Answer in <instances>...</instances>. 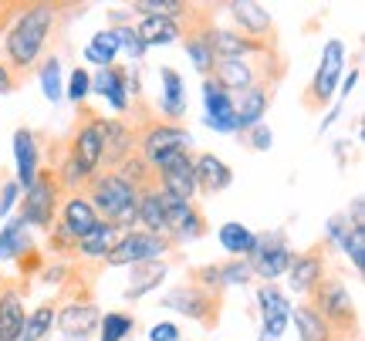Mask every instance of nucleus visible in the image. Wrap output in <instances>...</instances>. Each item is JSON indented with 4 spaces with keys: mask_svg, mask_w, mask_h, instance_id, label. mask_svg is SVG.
Returning a JSON list of instances; mask_svg holds the SVG:
<instances>
[{
    "mask_svg": "<svg viewBox=\"0 0 365 341\" xmlns=\"http://www.w3.org/2000/svg\"><path fill=\"white\" fill-rule=\"evenodd\" d=\"M98 331H102V341H122L125 335L135 331V318L122 315V311H108V315L98 321Z\"/></svg>",
    "mask_w": 365,
    "mask_h": 341,
    "instance_id": "nucleus-35",
    "label": "nucleus"
},
{
    "mask_svg": "<svg viewBox=\"0 0 365 341\" xmlns=\"http://www.w3.org/2000/svg\"><path fill=\"white\" fill-rule=\"evenodd\" d=\"M254 230H247L244 224H223L220 226V243L227 253H234V257H247L250 247H254Z\"/></svg>",
    "mask_w": 365,
    "mask_h": 341,
    "instance_id": "nucleus-33",
    "label": "nucleus"
},
{
    "mask_svg": "<svg viewBox=\"0 0 365 341\" xmlns=\"http://www.w3.org/2000/svg\"><path fill=\"white\" fill-rule=\"evenodd\" d=\"M271 92H274L271 81H257V85H250L247 92H240V102L234 105V132L244 135L247 129L261 125L264 112L271 105Z\"/></svg>",
    "mask_w": 365,
    "mask_h": 341,
    "instance_id": "nucleus-15",
    "label": "nucleus"
},
{
    "mask_svg": "<svg viewBox=\"0 0 365 341\" xmlns=\"http://www.w3.org/2000/svg\"><path fill=\"white\" fill-rule=\"evenodd\" d=\"M24 318V294L17 288H0V341L21 338Z\"/></svg>",
    "mask_w": 365,
    "mask_h": 341,
    "instance_id": "nucleus-23",
    "label": "nucleus"
},
{
    "mask_svg": "<svg viewBox=\"0 0 365 341\" xmlns=\"http://www.w3.org/2000/svg\"><path fill=\"white\" fill-rule=\"evenodd\" d=\"M118 236H122V230H115L112 224L98 220V224L91 226L88 234L78 236V253H81V257H95V261H105V257L112 253V247L118 243Z\"/></svg>",
    "mask_w": 365,
    "mask_h": 341,
    "instance_id": "nucleus-26",
    "label": "nucleus"
},
{
    "mask_svg": "<svg viewBox=\"0 0 365 341\" xmlns=\"http://www.w3.org/2000/svg\"><path fill=\"white\" fill-rule=\"evenodd\" d=\"M257 304H261L264 318H277V315L291 318V301H287V294L284 290H277L274 284H264V288L257 290Z\"/></svg>",
    "mask_w": 365,
    "mask_h": 341,
    "instance_id": "nucleus-34",
    "label": "nucleus"
},
{
    "mask_svg": "<svg viewBox=\"0 0 365 341\" xmlns=\"http://www.w3.org/2000/svg\"><path fill=\"white\" fill-rule=\"evenodd\" d=\"M250 267L244 257H234V261H227L220 263V280H223V288H237V284H247L250 280Z\"/></svg>",
    "mask_w": 365,
    "mask_h": 341,
    "instance_id": "nucleus-39",
    "label": "nucleus"
},
{
    "mask_svg": "<svg viewBox=\"0 0 365 341\" xmlns=\"http://www.w3.org/2000/svg\"><path fill=\"white\" fill-rule=\"evenodd\" d=\"M328 243L322 240V243H314V247H308L304 253H294L291 257V263H287V284L298 290V294H308V290L325 277V257H328Z\"/></svg>",
    "mask_w": 365,
    "mask_h": 341,
    "instance_id": "nucleus-13",
    "label": "nucleus"
},
{
    "mask_svg": "<svg viewBox=\"0 0 365 341\" xmlns=\"http://www.w3.org/2000/svg\"><path fill=\"white\" fill-rule=\"evenodd\" d=\"M17 193H21V186L17 183H0V216H7V213L14 210Z\"/></svg>",
    "mask_w": 365,
    "mask_h": 341,
    "instance_id": "nucleus-46",
    "label": "nucleus"
},
{
    "mask_svg": "<svg viewBox=\"0 0 365 341\" xmlns=\"http://www.w3.org/2000/svg\"><path fill=\"white\" fill-rule=\"evenodd\" d=\"M176 247L170 236L145 234V230H129L118 236V243L112 247V253L105 257V267H135V263L163 261L170 250Z\"/></svg>",
    "mask_w": 365,
    "mask_h": 341,
    "instance_id": "nucleus-5",
    "label": "nucleus"
},
{
    "mask_svg": "<svg viewBox=\"0 0 365 341\" xmlns=\"http://www.w3.org/2000/svg\"><path fill=\"white\" fill-rule=\"evenodd\" d=\"M81 196L91 203L98 220L112 224L122 234H129L139 224V189L129 179H122L118 172H95Z\"/></svg>",
    "mask_w": 365,
    "mask_h": 341,
    "instance_id": "nucleus-2",
    "label": "nucleus"
},
{
    "mask_svg": "<svg viewBox=\"0 0 365 341\" xmlns=\"http://www.w3.org/2000/svg\"><path fill=\"white\" fill-rule=\"evenodd\" d=\"M65 341H85V338H65Z\"/></svg>",
    "mask_w": 365,
    "mask_h": 341,
    "instance_id": "nucleus-52",
    "label": "nucleus"
},
{
    "mask_svg": "<svg viewBox=\"0 0 365 341\" xmlns=\"http://www.w3.org/2000/svg\"><path fill=\"white\" fill-rule=\"evenodd\" d=\"M153 172H156L159 193H166V196H173V199H182V203H193L196 172H193V156H190V149L159 159L156 166H153Z\"/></svg>",
    "mask_w": 365,
    "mask_h": 341,
    "instance_id": "nucleus-8",
    "label": "nucleus"
},
{
    "mask_svg": "<svg viewBox=\"0 0 365 341\" xmlns=\"http://www.w3.org/2000/svg\"><path fill=\"white\" fill-rule=\"evenodd\" d=\"M362 213H365V206H362V196H355V199H352V226H365Z\"/></svg>",
    "mask_w": 365,
    "mask_h": 341,
    "instance_id": "nucleus-49",
    "label": "nucleus"
},
{
    "mask_svg": "<svg viewBox=\"0 0 365 341\" xmlns=\"http://www.w3.org/2000/svg\"><path fill=\"white\" fill-rule=\"evenodd\" d=\"M244 142H247L254 152H267V149H271V142H274V135H271V129H267V125H254V129L244 132Z\"/></svg>",
    "mask_w": 365,
    "mask_h": 341,
    "instance_id": "nucleus-43",
    "label": "nucleus"
},
{
    "mask_svg": "<svg viewBox=\"0 0 365 341\" xmlns=\"http://www.w3.org/2000/svg\"><path fill=\"white\" fill-rule=\"evenodd\" d=\"M349 213H335L331 220H328V236H325V243L328 247H335V243H341L345 240V234H349Z\"/></svg>",
    "mask_w": 365,
    "mask_h": 341,
    "instance_id": "nucleus-44",
    "label": "nucleus"
},
{
    "mask_svg": "<svg viewBox=\"0 0 365 341\" xmlns=\"http://www.w3.org/2000/svg\"><path fill=\"white\" fill-rule=\"evenodd\" d=\"M41 88H44V98L48 102H58L61 98V68H58V58H48L41 65Z\"/></svg>",
    "mask_w": 365,
    "mask_h": 341,
    "instance_id": "nucleus-38",
    "label": "nucleus"
},
{
    "mask_svg": "<svg viewBox=\"0 0 365 341\" xmlns=\"http://www.w3.org/2000/svg\"><path fill=\"white\" fill-rule=\"evenodd\" d=\"M102 132V166L108 172H115L125 159L135 156V129L122 118H102L98 122Z\"/></svg>",
    "mask_w": 365,
    "mask_h": 341,
    "instance_id": "nucleus-11",
    "label": "nucleus"
},
{
    "mask_svg": "<svg viewBox=\"0 0 365 341\" xmlns=\"http://www.w3.org/2000/svg\"><path fill=\"white\" fill-rule=\"evenodd\" d=\"M210 48L220 58H250V54H271V41H254L247 34H237V31H223L213 27L210 31Z\"/></svg>",
    "mask_w": 365,
    "mask_h": 341,
    "instance_id": "nucleus-17",
    "label": "nucleus"
},
{
    "mask_svg": "<svg viewBox=\"0 0 365 341\" xmlns=\"http://www.w3.org/2000/svg\"><path fill=\"white\" fill-rule=\"evenodd\" d=\"M166 277V261H149V263H135L132 267V280L125 288V301H139L149 290H156Z\"/></svg>",
    "mask_w": 365,
    "mask_h": 341,
    "instance_id": "nucleus-27",
    "label": "nucleus"
},
{
    "mask_svg": "<svg viewBox=\"0 0 365 341\" xmlns=\"http://www.w3.org/2000/svg\"><path fill=\"white\" fill-rule=\"evenodd\" d=\"M24 250H31V234H27V224L17 216L0 230V261H11V257H21Z\"/></svg>",
    "mask_w": 365,
    "mask_h": 341,
    "instance_id": "nucleus-30",
    "label": "nucleus"
},
{
    "mask_svg": "<svg viewBox=\"0 0 365 341\" xmlns=\"http://www.w3.org/2000/svg\"><path fill=\"white\" fill-rule=\"evenodd\" d=\"M14 159H17V179L14 183L21 189H31L34 179L41 172V149H38V135L31 129H17L14 132Z\"/></svg>",
    "mask_w": 365,
    "mask_h": 341,
    "instance_id": "nucleus-16",
    "label": "nucleus"
},
{
    "mask_svg": "<svg viewBox=\"0 0 365 341\" xmlns=\"http://www.w3.org/2000/svg\"><path fill=\"white\" fill-rule=\"evenodd\" d=\"M61 186L54 169H41L38 179L31 189H24V203H21V220L27 226H38V230H51L54 216L61 210Z\"/></svg>",
    "mask_w": 365,
    "mask_h": 341,
    "instance_id": "nucleus-4",
    "label": "nucleus"
},
{
    "mask_svg": "<svg viewBox=\"0 0 365 341\" xmlns=\"http://www.w3.org/2000/svg\"><path fill=\"white\" fill-rule=\"evenodd\" d=\"M308 304L322 315L331 335L339 341H349V335L355 338L359 331V311H355V301L349 288L341 284V277H322L312 290H308Z\"/></svg>",
    "mask_w": 365,
    "mask_h": 341,
    "instance_id": "nucleus-3",
    "label": "nucleus"
},
{
    "mask_svg": "<svg viewBox=\"0 0 365 341\" xmlns=\"http://www.w3.org/2000/svg\"><path fill=\"white\" fill-rule=\"evenodd\" d=\"M132 31H135V38L143 41L145 48L149 44H173V41H180V24L170 21V17H143Z\"/></svg>",
    "mask_w": 365,
    "mask_h": 341,
    "instance_id": "nucleus-29",
    "label": "nucleus"
},
{
    "mask_svg": "<svg viewBox=\"0 0 365 341\" xmlns=\"http://www.w3.org/2000/svg\"><path fill=\"white\" fill-rule=\"evenodd\" d=\"M58 7L54 4H24L14 27L4 38V61L11 65V71H17V78L38 65L41 51H44V41L51 34Z\"/></svg>",
    "mask_w": 365,
    "mask_h": 341,
    "instance_id": "nucleus-1",
    "label": "nucleus"
},
{
    "mask_svg": "<svg viewBox=\"0 0 365 341\" xmlns=\"http://www.w3.org/2000/svg\"><path fill=\"white\" fill-rule=\"evenodd\" d=\"M85 115H88V122H85L81 129H75L71 142H68V159L78 162L88 176H95L98 166H102V132H98L102 115H95V112H88V108H85Z\"/></svg>",
    "mask_w": 365,
    "mask_h": 341,
    "instance_id": "nucleus-12",
    "label": "nucleus"
},
{
    "mask_svg": "<svg viewBox=\"0 0 365 341\" xmlns=\"http://www.w3.org/2000/svg\"><path fill=\"white\" fill-rule=\"evenodd\" d=\"M61 220H58V224L65 226L68 234L75 236V240H78V236H85L91 230V226L98 224V216H95V210H91V203L85 196H68L65 203H61Z\"/></svg>",
    "mask_w": 365,
    "mask_h": 341,
    "instance_id": "nucleus-25",
    "label": "nucleus"
},
{
    "mask_svg": "<svg viewBox=\"0 0 365 341\" xmlns=\"http://www.w3.org/2000/svg\"><path fill=\"white\" fill-rule=\"evenodd\" d=\"M91 95V75L85 68H75L71 71V81H68V98L75 102V105H85Z\"/></svg>",
    "mask_w": 365,
    "mask_h": 341,
    "instance_id": "nucleus-41",
    "label": "nucleus"
},
{
    "mask_svg": "<svg viewBox=\"0 0 365 341\" xmlns=\"http://www.w3.org/2000/svg\"><path fill=\"white\" fill-rule=\"evenodd\" d=\"M193 172H196V193H207V196H217V193H223L227 186L234 183V169L213 152L196 156Z\"/></svg>",
    "mask_w": 365,
    "mask_h": 341,
    "instance_id": "nucleus-18",
    "label": "nucleus"
},
{
    "mask_svg": "<svg viewBox=\"0 0 365 341\" xmlns=\"http://www.w3.org/2000/svg\"><path fill=\"white\" fill-rule=\"evenodd\" d=\"M291 315H294V328H298L301 341H339L331 335V328L322 321V315H318L308 301L298 304V308H291Z\"/></svg>",
    "mask_w": 365,
    "mask_h": 341,
    "instance_id": "nucleus-28",
    "label": "nucleus"
},
{
    "mask_svg": "<svg viewBox=\"0 0 365 341\" xmlns=\"http://www.w3.org/2000/svg\"><path fill=\"white\" fill-rule=\"evenodd\" d=\"M287 321H291V318H284V315H277V318H264L261 341H277V338H281V335H284Z\"/></svg>",
    "mask_w": 365,
    "mask_h": 341,
    "instance_id": "nucleus-45",
    "label": "nucleus"
},
{
    "mask_svg": "<svg viewBox=\"0 0 365 341\" xmlns=\"http://www.w3.org/2000/svg\"><path fill=\"white\" fill-rule=\"evenodd\" d=\"M159 81H163L159 112L170 118V122H180V118L186 115V85H182V78L173 68H159Z\"/></svg>",
    "mask_w": 365,
    "mask_h": 341,
    "instance_id": "nucleus-24",
    "label": "nucleus"
},
{
    "mask_svg": "<svg viewBox=\"0 0 365 341\" xmlns=\"http://www.w3.org/2000/svg\"><path fill=\"white\" fill-rule=\"evenodd\" d=\"M291 247H287V240L281 230H274V234H261L254 236V247H250V253L244 257L250 267V274L261 277V280H277L281 274H287V263H291Z\"/></svg>",
    "mask_w": 365,
    "mask_h": 341,
    "instance_id": "nucleus-6",
    "label": "nucleus"
},
{
    "mask_svg": "<svg viewBox=\"0 0 365 341\" xmlns=\"http://www.w3.org/2000/svg\"><path fill=\"white\" fill-rule=\"evenodd\" d=\"M230 14H234L240 34H247V38H254V41H261L264 34L274 31V21H271V14H267V7L254 4V0H237V4H230Z\"/></svg>",
    "mask_w": 365,
    "mask_h": 341,
    "instance_id": "nucleus-22",
    "label": "nucleus"
},
{
    "mask_svg": "<svg viewBox=\"0 0 365 341\" xmlns=\"http://www.w3.org/2000/svg\"><path fill=\"white\" fill-rule=\"evenodd\" d=\"M341 253L352 261V267L362 274L365 267V226H349V234H345V240L339 243Z\"/></svg>",
    "mask_w": 365,
    "mask_h": 341,
    "instance_id": "nucleus-36",
    "label": "nucleus"
},
{
    "mask_svg": "<svg viewBox=\"0 0 365 341\" xmlns=\"http://www.w3.org/2000/svg\"><path fill=\"white\" fill-rule=\"evenodd\" d=\"M203 105H207V125L213 132L230 135L234 132V98L223 92L213 78H203Z\"/></svg>",
    "mask_w": 365,
    "mask_h": 341,
    "instance_id": "nucleus-19",
    "label": "nucleus"
},
{
    "mask_svg": "<svg viewBox=\"0 0 365 341\" xmlns=\"http://www.w3.org/2000/svg\"><path fill=\"white\" fill-rule=\"evenodd\" d=\"M180 338V328L170 325V321H163V325H153L149 328V341H176Z\"/></svg>",
    "mask_w": 365,
    "mask_h": 341,
    "instance_id": "nucleus-47",
    "label": "nucleus"
},
{
    "mask_svg": "<svg viewBox=\"0 0 365 341\" xmlns=\"http://www.w3.org/2000/svg\"><path fill=\"white\" fill-rule=\"evenodd\" d=\"M54 311H58V304H41L34 308L31 315L24 318V328H21V338L17 341H41L54 325Z\"/></svg>",
    "mask_w": 365,
    "mask_h": 341,
    "instance_id": "nucleus-31",
    "label": "nucleus"
},
{
    "mask_svg": "<svg viewBox=\"0 0 365 341\" xmlns=\"http://www.w3.org/2000/svg\"><path fill=\"white\" fill-rule=\"evenodd\" d=\"M210 75H213V81H217L227 95L247 92L250 85H257V71L250 65V58H220Z\"/></svg>",
    "mask_w": 365,
    "mask_h": 341,
    "instance_id": "nucleus-20",
    "label": "nucleus"
},
{
    "mask_svg": "<svg viewBox=\"0 0 365 341\" xmlns=\"http://www.w3.org/2000/svg\"><path fill=\"white\" fill-rule=\"evenodd\" d=\"M98 321H102V315L88 298H71L54 311V325L65 331V338H88L91 331L98 328Z\"/></svg>",
    "mask_w": 365,
    "mask_h": 341,
    "instance_id": "nucleus-14",
    "label": "nucleus"
},
{
    "mask_svg": "<svg viewBox=\"0 0 365 341\" xmlns=\"http://www.w3.org/2000/svg\"><path fill=\"white\" fill-rule=\"evenodd\" d=\"M163 304L170 308V311H180V315L193 318L200 321L203 328H217V321H220V294H207V290H200L196 284H180V288H173Z\"/></svg>",
    "mask_w": 365,
    "mask_h": 341,
    "instance_id": "nucleus-10",
    "label": "nucleus"
},
{
    "mask_svg": "<svg viewBox=\"0 0 365 341\" xmlns=\"http://www.w3.org/2000/svg\"><path fill=\"white\" fill-rule=\"evenodd\" d=\"M190 142H193L190 132L182 125H170V122H145L143 132H135V152L149 166H156L159 159L173 156V152H182Z\"/></svg>",
    "mask_w": 365,
    "mask_h": 341,
    "instance_id": "nucleus-7",
    "label": "nucleus"
},
{
    "mask_svg": "<svg viewBox=\"0 0 365 341\" xmlns=\"http://www.w3.org/2000/svg\"><path fill=\"white\" fill-rule=\"evenodd\" d=\"M355 81H359V71H352V75H349V81H345V85H341V95H349L355 88Z\"/></svg>",
    "mask_w": 365,
    "mask_h": 341,
    "instance_id": "nucleus-50",
    "label": "nucleus"
},
{
    "mask_svg": "<svg viewBox=\"0 0 365 341\" xmlns=\"http://www.w3.org/2000/svg\"><path fill=\"white\" fill-rule=\"evenodd\" d=\"M0 11H4V7H0ZM4 21H7V14H0V27H4Z\"/></svg>",
    "mask_w": 365,
    "mask_h": 341,
    "instance_id": "nucleus-51",
    "label": "nucleus"
},
{
    "mask_svg": "<svg viewBox=\"0 0 365 341\" xmlns=\"http://www.w3.org/2000/svg\"><path fill=\"white\" fill-rule=\"evenodd\" d=\"M115 54H118V41L112 31H98V34L88 41V48H85V58L98 68H112L115 65Z\"/></svg>",
    "mask_w": 365,
    "mask_h": 341,
    "instance_id": "nucleus-32",
    "label": "nucleus"
},
{
    "mask_svg": "<svg viewBox=\"0 0 365 341\" xmlns=\"http://www.w3.org/2000/svg\"><path fill=\"white\" fill-rule=\"evenodd\" d=\"M112 34H115V41H118V51H129L135 61L145 54V44L139 38H135V31H132L129 24H122V27H112Z\"/></svg>",
    "mask_w": 365,
    "mask_h": 341,
    "instance_id": "nucleus-42",
    "label": "nucleus"
},
{
    "mask_svg": "<svg viewBox=\"0 0 365 341\" xmlns=\"http://www.w3.org/2000/svg\"><path fill=\"white\" fill-rule=\"evenodd\" d=\"M341 68H345V44L328 41L325 51H322V61H318V71H314L312 85L304 92V108L308 112H318L322 105H328V98L335 95V85L341 78Z\"/></svg>",
    "mask_w": 365,
    "mask_h": 341,
    "instance_id": "nucleus-9",
    "label": "nucleus"
},
{
    "mask_svg": "<svg viewBox=\"0 0 365 341\" xmlns=\"http://www.w3.org/2000/svg\"><path fill=\"white\" fill-rule=\"evenodd\" d=\"M17 85H21V78L11 71V65H7V61H0V95H11Z\"/></svg>",
    "mask_w": 365,
    "mask_h": 341,
    "instance_id": "nucleus-48",
    "label": "nucleus"
},
{
    "mask_svg": "<svg viewBox=\"0 0 365 341\" xmlns=\"http://www.w3.org/2000/svg\"><path fill=\"white\" fill-rule=\"evenodd\" d=\"M91 88L102 95L115 112H125V108L132 105L129 102V71H125V68H118V65L98 68V75L91 78Z\"/></svg>",
    "mask_w": 365,
    "mask_h": 341,
    "instance_id": "nucleus-21",
    "label": "nucleus"
},
{
    "mask_svg": "<svg viewBox=\"0 0 365 341\" xmlns=\"http://www.w3.org/2000/svg\"><path fill=\"white\" fill-rule=\"evenodd\" d=\"M190 284H196L207 294H220L223 298V280H220V263H207V267H196L190 271Z\"/></svg>",
    "mask_w": 365,
    "mask_h": 341,
    "instance_id": "nucleus-37",
    "label": "nucleus"
},
{
    "mask_svg": "<svg viewBox=\"0 0 365 341\" xmlns=\"http://www.w3.org/2000/svg\"><path fill=\"white\" fill-rule=\"evenodd\" d=\"M48 243H51V250L58 253V257H71V253H78V240L68 234L61 224H54L51 230H48Z\"/></svg>",
    "mask_w": 365,
    "mask_h": 341,
    "instance_id": "nucleus-40",
    "label": "nucleus"
},
{
    "mask_svg": "<svg viewBox=\"0 0 365 341\" xmlns=\"http://www.w3.org/2000/svg\"><path fill=\"white\" fill-rule=\"evenodd\" d=\"M98 341H102V338H98Z\"/></svg>",
    "mask_w": 365,
    "mask_h": 341,
    "instance_id": "nucleus-53",
    "label": "nucleus"
}]
</instances>
